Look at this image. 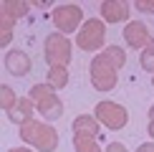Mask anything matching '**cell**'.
<instances>
[{
	"instance_id": "obj_1",
	"label": "cell",
	"mask_w": 154,
	"mask_h": 152,
	"mask_svg": "<svg viewBox=\"0 0 154 152\" xmlns=\"http://www.w3.org/2000/svg\"><path fill=\"white\" fill-rule=\"evenodd\" d=\"M20 139L28 142V147H33L38 152H56V147H58V129L53 124L30 119V122L20 124Z\"/></svg>"
},
{
	"instance_id": "obj_2",
	"label": "cell",
	"mask_w": 154,
	"mask_h": 152,
	"mask_svg": "<svg viewBox=\"0 0 154 152\" xmlns=\"http://www.w3.org/2000/svg\"><path fill=\"white\" fill-rule=\"evenodd\" d=\"M28 97L33 99L35 109L43 114V117L48 119V122H56V119H61L63 114V104L58 99V94H56V89L48 84V81H43V84H33L28 91Z\"/></svg>"
},
{
	"instance_id": "obj_3",
	"label": "cell",
	"mask_w": 154,
	"mask_h": 152,
	"mask_svg": "<svg viewBox=\"0 0 154 152\" xmlns=\"http://www.w3.org/2000/svg\"><path fill=\"white\" fill-rule=\"evenodd\" d=\"M88 76H91L94 89H99V91H111V89L116 86L119 68L114 66V61L101 51V53H96L91 59V63H88Z\"/></svg>"
},
{
	"instance_id": "obj_4",
	"label": "cell",
	"mask_w": 154,
	"mask_h": 152,
	"mask_svg": "<svg viewBox=\"0 0 154 152\" xmlns=\"http://www.w3.org/2000/svg\"><path fill=\"white\" fill-rule=\"evenodd\" d=\"M51 21H53V25L58 28V33L68 36V33H76V30L83 28V10L81 5H58V8H53V13H51Z\"/></svg>"
},
{
	"instance_id": "obj_5",
	"label": "cell",
	"mask_w": 154,
	"mask_h": 152,
	"mask_svg": "<svg viewBox=\"0 0 154 152\" xmlns=\"http://www.w3.org/2000/svg\"><path fill=\"white\" fill-rule=\"evenodd\" d=\"M94 117L99 119V124H104L106 129H124L129 122V112L126 106H121L119 101H99L94 109Z\"/></svg>"
},
{
	"instance_id": "obj_6",
	"label": "cell",
	"mask_w": 154,
	"mask_h": 152,
	"mask_svg": "<svg viewBox=\"0 0 154 152\" xmlns=\"http://www.w3.org/2000/svg\"><path fill=\"white\" fill-rule=\"evenodd\" d=\"M71 41H68L63 33H51L46 38V43H43V56H46L48 66H68V61H71Z\"/></svg>"
},
{
	"instance_id": "obj_7",
	"label": "cell",
	"mask_w": 154,
	"mask_h": 152,
	"mask_svg": "<svg viewBox=\"0 0 154 152\" xmlns=\"http://www.w3.org/2000/svg\"><path fill=\"white\" fill-rule=\"evenodd\" d=\"M104 41H106V23L99 21V18H88V21L83 23V28L79 30V38H76L79 48L88 51V53L99 51L104 46Z\"/></svg>"
},
{
	"instance_id": "obj_8",
	"label": "cell",
	"mask_w": 154,
	"mask_h": 152,
	"mask_svg": "<svg viewBox=\"0 0 154 152\" xmlns=\"http://www.w3.org/2000/svg\"><path fill=\"white\" fill-rule=\"evenodd\" d=\"M124 41H126V46L134 48V51H139V48H146V46H152L154 43V38L149 33V28H146V23L142 21H129L124 25Z\"/></svg>"
},
{
	"instance_id": "obj_9",
	"label": "cell",
	"mask_w": 154,
	"mask_h": 152,
	"mask_svg": "<svg viewBox=\"0 0 154 152\" xmlns=\"http://www.w3.org/2000/svg\"><path fill=\"white\" fill-rule=\"evenodd\" d=\"M99 10L104 23H129V3L126 0H104Z\"/></svg>"
},
{
	"instance_id": "obj_10",
	"label": "cell",
	"mask_w": 154,
	"mask_h": 152,
	"mask_svg": "<svg viewBox=\"0 0 154 152\" xmlns=\"http://www.w3.org/2000/svg\"><path fill=\"white\" fill-rule=\"evenodd\" d=\"M5 68H8L13 76H28L30 68H33V61H30V56L25 53V51L13 48V51L5 53Z\"/></svg>"
},
{
	"instance_id": "obj_11",
	"label": "cell",
	"mask_w": 154,
	"mask_h": 152,
	"mask_svg": "<svg viewBox=\"0 0 154 152\" xmlns=\"http://www.w3.org/2000/svg\"><path fill=\"white\" fill-rule=\"evenodd\" d=\"M33 109H35L33 99H30V97H20V99H18V104L8 112V119H10V122H15V124H25V122L33 119Z\"/></svg>"
},
{
	"instance_id": "obj_12",
	"label": "cell",
	"mask_w": 154,
	"mask_h": 152,
	"mask_svg": "<svg viewBox=\"0 0 154 152\" xmlns=\"http://www.w3.org/2000/svg\"><path fill=\"white\" fill-rule=\"evenodd\" d=\"M73 135H86V137H99V119L91 114H79L73 119Z\"/></svg>"
},
{
	"instance_id": "obj_13",
	"label": "cell",
	"mask_w": 154,
	"mask_h": 152,
	"mask_svg": "<svg viewBox=\"0 0 154 152\" xmlns=\"http://www.w3.org/2000/svg\"><path fill=\"white\" fill-rule=\"evenodd\" d=\"M0 10H5L10 18H23V15H28V10H30V3H25V0H5L3 5H0Z\"/></svg>"
},
{
	"instance_id": "obj_14",
	"label": "cell",
	"mask_w": 154,
	"mask_h": 152,
	"mask_svg": "<svg viewBox=\"0 0 154 152\" xmlns=\"http://www.w3.org/2000/svg\"><path fill=\"white\" fill-rule=\"evenodd\" d=\"M48 84L53 89H63L68 84V68L66 66H48Z\"/></svg>"
},
{
	"instance_id": "obj_15",
	"label": "cell",
	"mask_w": 154,
	"mask_h": 152,
	"mask_svg": "<svg viewBox=\"0 0 154 152\" xmlns=\"http://www.w3.org/2000/svg\"><path fill=\"white\" fill-rule=\"evenodd\" d=\"M73 150L76 152H101V144L96 142V137L73 135Z\"/></svg>"
},
{
	"instance_id": "obj_16",
	"label": "cell",
	"mask_w": 154,
	"mask_h": 152,
	"mask_svg": "<svg viewBox=\"0 0 154 152\" xmlns=\"http://www.w3.org/2000/svg\"><path fill=\"white\" fill-rule=\"evenodd\" d=\"M0 25H3L0 46H10V41H13V25H15V18H10L5 10H0Z\"/></svg>"
},
{
	"instance_id": "obj_17",
	"label": "cell",
	"mask_w": 154,
	"mask_h": 152,
	"mask_svg": "<svg viewBox=\"0 0 154 152\" xmlns=\"http://www.w3.org/2000/svg\"><path fill=\"white\" fill-rule=\"evenodd\" d=\"M18 99H20V97L13 91V86H8V84L0 86V104H3V109H5V112H10L13 106L18 104Z\"/></svg>"
},
{
	"instance_id": "obj_18",
	"label": "cell",
	"mask_w": 154,
	"mask_h": 152,
	"mask_svg": "<svg viewBox=\"0 0 154 152\" xmlns=\"http://www.w3.org/2000/svg\"><path fill=\"white\" fill-rule=\"evenodd\" d=\"M104 53L114 61V66H116V68H121V66L126 63V51H124V48H119V46H106V48H104Z\"/></svg>"
},
{
	"instance_id": "obj_19",
	"label": "cell",
	"mask_w": 154,
	"mask_h": 152,
	"mask_svg": "<svg viewBox=\"0 0 154 152\" xmlns=\"http://www.w3.org/2000/svg\"><path fill=\"white\" fill-rule=\"evenodd\" d=\"M139 63H142L144 71H149V74L154 76V43H152V46H146V48L142 51V56H139Z\"/></svg>"
},
{
	"instance_id": "obj_20",
	"label": "cell",
	"mask_w": 154,
	"mask_h": 152,
	"mask_svg": "<svg viewBox=\"0 0 154 152\" xmlns=\"http://www.w3.org/2000/svg\"><path fill=\"white\" fill-rule=\"evenodd\" d=\"M134 8H137L139 13H154V0H137Z\"/></svg>"
},
{
	"instance_id": "obj_21",
	"label": "cell",
	"mask_w": 154,
	"mask_h": 152,
	"mask_svg": "<svg viewBox=\"0 0 154 152\" xmlns=\"http://www.w3.org/2000/svg\"><path fill=\"white\" fill-rule=\"evenodd\" d=\"M106 152H129V150H126L121 142H111V144L106 147Z\"/></svg>"
},
{
	"instance_id": "obj_22",
	"label": "cell",
	"mask_w": 154,
	"mask_h": 152,
	"mask_svg": "<svg viewBox=\"0 0 154 152\" xmlns=\"http://www.w3.org/2000/svg\"><path fill=\"white\" fill-rule=\"evenodd\" d=\"M137 152H154V142H144V144H139Z\"/></svg>"
},
{
	"instance_id": "obj_23",
	"label": "cell",
	"mask_w": 154,
	"mask_h": 152,
	"mask_svg": "<svg viewBox=\"0 0 154 152\" xmlns=\"http://www.w3.org/2000/svg\"><path fill=\"white\" fill-rule=\"evenodd\" d=\"M8 152H33V147H13V150H8Z\"/></svg>"
},
{
	"instance_id": "obj_24",
	"label": "cell",
	"mask_w": 154,
	"mask_h": 152,
	"mask_svg": "<svg viewBox=\"0 0 154 152\" xmlns=\"http://www.w3.org/2000/svg\"><path fill=\"white\" fill-rule=\"evenodd\" d=\"M146 132H149V137H152V142H154V122H149V127H146Z\"/></svg>"
},
{
	"instance_id": "obj_25",
	"label": "cell",
	"mask_w": 154,
	"mask_h": 152,
	"mask_svg": "<svg viewBox=\"0 0 154 152\" xmlns=\"http://www.w3.org/2000/svg\"><path fill=\"white\" fill-rule=\"evenodd\" d=\"M149 119H152V122H154V104L149 106Z\"/></svg>"
},
{
	"instance_id": "obj_26",
	"label": "cell",
	"mask_w": 154,
	"mask_h": 152,
	"mask_svg": "<svg viewBox=\"0 0 154 152\" xmlns=\"http://www.w3.org/2000/svg\"><path fill=\"white\" fill-rule=\"evenodd\" d=\"M152 86H154V76H152Z\"/></svg>"
}]
</instances>
